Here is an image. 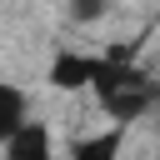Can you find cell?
Returning <instances> with one entry per match:
<instances>
[{
	"label": "cell",
	"instance_id": "obj_4",
	"mask_svg": "<svg viewBox=\"0 0 160 160\" xmlns=\"http://www.w3.org/2000/svg\"><path fill=\"white\" fill-rule=\"evenodd\" d=\"M25 120H30V95H25L20 85L0 80V150H5V140H10Z\"/></svg>",
	"mask_w": 160,
	"mask_h": 160
},
{
	"label": "cell",
	"instance_id": "obj_3",
	"mask_svg": "<svg viewBox=\"0 0 160 160\" xmlns=\"http://www.w3.org/2000/svg\"><path fill=\"white\" fill-rule=\"evenodd\" d=\"M5 160H55V135L45 120H25L5 140Z\"/></svg>",
	"mask_w": 160,
	"mask_h": 160
},
{
	"label": "cell",
	"instance_id": "obj_5",
	"mask_svg": "<svg viewBox=\"0 0 160 160\" xmlns=\"http://www.w3.org/2000/svg\"><path fill=\"white\" fill-rule=\"evenodd\" d=\"M120 145H125V130L110 125V130H100V135L75 140V150H70L65 160H120Z\"/></svg>",
	"mask_w": 160,
	"mask_h": 160
},
{
	"label": "cell",
	"instance_id": "obj_1",
	"mask_svg": "<svg viewBox=\"0 0 160 160\" xmlns=\"http://www.w3.org/2000/svg\"><path fill=\"white\" fill-rule=\"evenodd\" d=\"M90 95H95V105H100L120 130H130V120H140V115H150V110L160 105V80H155L145 65H135L130 50H105Z\"/></svg>",
	"mask_w": 160,
	"mask_h": 160
},
{
	"label": "cell",
	"instance_id": "obj_2",
	"mask_svg": "<svg viewBox=\"0 0 160 160\" xmlns=\"http://www.w3.org/2000/svg\"><path fill=\"white\" fill-rule=\"evenodd\" d=\"M95 70H100V55L90 50H75V45H60L45 65V85L60 90V95H75V90H90L95 85Z\"/></svg>",
	"mask_w": 160,
	"mask_h": 160
},
{
	"label": "cell",
	"instance_id": "obj_6",
	"mask_svg": "<svg viewBox=\"0 0 160 160\" xmlns=\"http://www.w3.org/2000/svg\"><path fill=\"white\" fill-rule=\"evenodd\" d=\"M65 10H70V20L90 25V20H100V15H105V0H65Z\"/></svg>",
	"mask_w": 160,
	"mask_h": 160
}]
</instances>
